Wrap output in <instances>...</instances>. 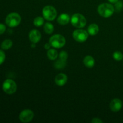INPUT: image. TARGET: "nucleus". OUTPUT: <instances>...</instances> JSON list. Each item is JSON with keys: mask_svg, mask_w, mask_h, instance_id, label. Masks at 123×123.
<instances>
[{"mask_svg": "<svg viewBox=\"0 0 123 123\" xmlns=\"http://www.w3.org/2000/svg\"><path fill=\"white\" fill-rule=\"evenodd\" d=\"M71 23L73 26L78 28H82L86 25V20L85 17L81 14L76 13L72 16Z\"/></svg>", "mask_w": 123, "mask_h": 123, "instance_id": "2", "label": "nucleus"}, {"mask_svg": "<svg viewBox=\"0 0 123 123\" xmlns=\"http://www.w3.org/2000/svg\"><path fill=\"white\" fill-rule=\"evenodd\" d=\"M34 118V112L30 109H25L20 112L19 120L22 123H28Z\"/></svg>", "mask_w": 123, "mask_h": 123, "instance_id": "8", "label": "nucleus"}, {"mask_svg": "<svg viewBox=\"0 0 123 123\" xmlns=\"http://www.w3.org/2000/svg\"><path fill=\"white\" fill-rule=\"evenodd\" d=\"M109 1V2H110L111 3H116L117 1H118L119 0H108Z\"/></svg>", "mask_w": 123, "mask_h": 123, "instance_id": "26", "label": "nucleus"}, {"mask_svg": "<svg viewBox=\"0 0 123 123\" xmlns=\"http://www.w3.org/2000/svg\"><path fill=\"white\" fill-rule=\"evenodd\" d=\"M123 106V103L121 100L118 98H115L113 99L111 102L110 105H109V108L113 112H118L119 111L121 110V108Z\"/></svg>", "mask_w": 123, "mask_h": 123, "instance_id": "9", "label": "nucleus"}, {"mask_svg": "<svg viewBox=\"0 0 123 123\" xmlns=\"http://www.w3.org/2000/svg\"><path fill=\"white\" fill-rule=\"evenodd\" d=\"M43 17L47 20L51 21L54 20L57 16V12L54 7L50 6H47L43 8L42 11Z\"/></svg>", "mask_w": 123, "mask_h": 123, "instance_id": "5", "label": "nucleus"}, {"mask_svg": "<svg viewBox=\"0 0 123 123\" xmlns=\"http://www.w3.org/2000/svg\"><path fill=\"white\" fill-rule=\"evenodd\" d=\"M12 45H13V42L11 40H5L1 44V48L4 50H7V49H10L12 46Z\"/></svg>", "mask_w": 123, "mask_h": 123, "instance_id": "16", "label": "nucleus"}, {"mask_svg": "<svg viewBox=\"0 0 123 123\" xmlns=\"http://www.w3.org/2000/svg\"><path fill=\"white\" fill-rule=\"evenodd\" d=\"M66 65V61L64 60H58L57 61L55 62L54 64V66L55 67V68H62Z\"/></svg>", "mask_w": 123, "mask_h": 123, "instance_id": "19", "label": "nucleus"}, {"mask_svg": "<svg viewBox=\"0 0 123 123\" xmlns=\"http://www.w3.org/2000/svg\"><path fill=\"white\" fill-rule=\"evenodd\" d=\"M115 8L112 4L108 3H103L98 7V13L103 18H109L114 13Z\"/></svg>", "mask_w": 123, "mask_h": 123, "instance_id": "1", "label": "nucleus"}, {"mask_svg": "<svg viewBox=\"0 0 123 123\" xmlns=\"http://www.w3.org/2000/svg\"><path fill=\"white\" fill-rule=\"evenodd\" d=\"M67 58V54L64 51H61L60 54V59L66 61Z\"/></svg>", "mask_w": 123, "mask_h": 123, "instance_id": "23", "label": "nucleus"}, {"mask_svg": "<svg viewBox=\"0 0 123 123\" xmlns=\"http://www.w3.org/2000/svg\"><path fill=\"white\" fill-rule=\"evenodd\" d=\"M91 123H102L103 121L100 120V119L98 118H94L93 120L91 121Z\"/></svg>", "mask_w": 123, "mask_h": 123, "instance_id": "25", "label": "nucleus"}, {"mask_svg": "<svg viewBox=\"0 0 123 123\" xmlns=\"http://www.w3.org/2000/svg\"><path fill=\"white\" fill-rule=\"evenodd\" d=\"M123 7V3L121 1H118L115 3V9L117 12H120L122 10Z\"/></svg>", "mask_w": 123, "mask_h": 123, "instance_id": "21", "label": "nucleus"}, {"mask_svg": "<svg viewBox=\"0 0 123 123\" xmlns=\"http://www.w3.org/2000/svg\"><path fill=\"white\" fill-rule=\"evenodd\" d=\"M6 30V27L4 24H0V35L3 34Z\"/></svg>", "mask_w": 123, "mask_h": 123, "instance_id": "24", "label": "nucleus"}, {"mask_svg": "<svg viewBox=\"0 0 123 123\" xmlns=\"http://www.w3.org/2000/svg\"><path fill=\"white\" fill-rule=\"evenodd\" d=\"M54 26H53L52 24L49 22L46 23L44 26V30L46 33L48 34H50L54 32Z\"/></svg>", "mask_w": 123, "mask_h": 123, "instance_id": "17", "label": "nucleus"}, {"mask_svg": "<svg viewBox=\"0 0 123 123\" xmlns=\"http://www.w3.org/2000/svg\"><path fill=\"white\" fill-rule=\"evenodd\" d=\"M29 38L33 43H37L40 40L41 34L39 31L37 30H32L29 33Z\"/></svg>", "mask_w": 123, "mask_h": 123, "instance_id": "10", "label": "nucleus"}, {"mask_svg": "<svg viewBox=\"0 0 123 123\" xmlns=\"http://www.w3.org/2000/svg\"><path fill=\"white\" fill-rule=\"evenodd\" d=\"M55 83L57 85L62 86L66 84L67 81V77L64 73H60L55 77Z\"/></svg>", "mask_w": 123, "mask_h": 123, "instance_id": "11", "label": "nucleus"}, {"mask_svg": "<svg viewBox=\"0 0 123 123\" xmlns=\"http://www.w3.org/2000/svg\"><path fill=\"white\" fill-rule=\"evenodd\" d=\"M2 90L7 94H12L16 91V84L12 79H6L2 84Z\"/></svg>", "mask_w": 123, "mask_h": 123, "instance_id": "6", "label": "nucleus"}, {"mask_svg": "<svg viewBox=\"0 0 123 123\" xmlns=\"http://www.w3.org/2000/svg\"><path fill=\"white\" fill-rule=\"evenodd\" d=\"M20 22L21 17L16 13H12L6 17V23L9 27H16L20 24Z\"/></svg>", "mask_w": 123, "mask_h": 123, "instance_id": "3", "label": "nucleus"}, {"mask_svg": "<svg viewBox=\"0 0 123 123\" xmlns=\"http://www.w3.org/2000/svg\"><path fill=\"white\" fill-rule=\"evenodd\" d=\"M47 55L50 60H55L58 57V52L55 49H50L48 51Z\"/></svg>", "mask_w": 123, "mask_h": 123, "instance_id": "15", "label": "nucleus"}, {"mask_svg": "<svg viewBox=\"0 0 123 123\" xmlns=\"http://www.w3.org/2000/svg\"><path fill=\"white\" fill-rule=\"evenodd\" d=\"M70 18L69 15L67 14H62L58 18V22L61 25H66L68 24L70 21Z\"/></svg>", "mask_w": 123, "mask_h": 123, "instance_id": "12", "label": "nucleus"}, {"mask_svg": "<svg viewBox=\"0 0 123 123\" xmlns=\"http://www.w3.org/2000/svg\"><path fill=\"white\" fill-rule=\"evenodd\" d=\"M84 64L86 67L88 68H91L95 64V60L91 56H85L84 60Z\"/></svg>", "mask_w": 123, "mask_h": 123, "instance_id": "13", "label": "nucleus"}, {"mask_svg": "<svg viewBox=\"0 0 123 123\" xmlns=\"http://www.w3.org/2000/svg\"><path fill=\"white\" fill-rule=\"evenodd\" d=\"M6 59V55L5 53L1 50H0V65L2 64Z\"/></svg>", "mask_w": 123, "mask_h": 123, "instance_id": "22", "label": "nucleus"}, {"mask_svg": "<svg viewBox=\"0 0 123 123\" xmlns=\"http://www.w3.org/2000/svg\"><path fill=\"white\" fill-rule=\"evenodd\" d=\"M73 37L76 42H84L88 37V33L84 30H76L73 32Z\"/></svg>", "mask_w": 123, "mask_h": 123, "instance_id": "7", "label": "nucleus"}, {"mask_svg": "<svg viewBox=\"0 0 123 123\" xmlns=\"http://www.w3.org/2000/svg\"><path fill=\"white\" fill-rule=\"evenodd\" d=\"M98 31H99V28L97 24H91L88 28V32L89 34L91 35V36H94V35L97 34Z\"/></svg>", "mask_w": 123, "mask_h": 123, "instance_id": "14", "label": "nucleus"}, {"mask_svg": "<svg viewBox=\"0 0 123 123\" xmlns=\"http://www.w3.org/2000/svg\"><path fill=\"white\" fill-rule=\"evenodd\" d=\"M50 44H46V47H45V48L46 49H47V48H48V49H49V47H50Z\"/></svg>", "mask_w": 123, "mask_h": 123, "instance_id": "27", "label": "nucleus"}, {"mask_svg": "<svg viewBox=\"0 0 123 123\" xmlns=\"http://www.w3.org/2000/svg\"><path fill=\"white\" fill-rule=\"evenodd\" d=\"M50 46L55 48H61L66 44V39L64 37L60 34L54 35L49 40Z\"/></svg>", "mask_w": 123, "mask_h": 123, "instance_id": "4", "label": "nucleus"}, {"mask_svg": "<svg viewBox=\"0 0 123 123\" xmlns=\"http://www.w3.org/2000/svg\"><path fill=\"white\" fill-rule=\"evenodd\" d=\"M113 58L116 61H121L123 58V55L120 52L116 51L113 54Z\"/></svg>", "mask_w": 123, "mask_h": 123, "instance_id": "20", "label": "nucleus"}, {"mask_svg": "<svg viewBox=\"0 0 123 123\" xmlns=\"http://www.w3.org/2000/svg\"><path fill=\"white\" fill-rule=\"evenodd\" d=\"M44 24V19L42 17L38 16L34 20V24L36 26H41Z\"/></svg>", "mask_w": 123, "mask_h": 123, "instance_id": "18", "label": "nucleus"}]
</instances>
